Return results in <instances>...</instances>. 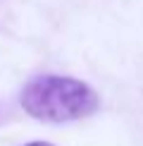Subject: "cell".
<instances>
[{
  "label": "cell",
  "instance_id": "obj_1",
  "mask_svg": "<svg viewBox=\"0 0 143 146\" xmlns=\"http://www.w3.org/2000/svg\"><path fill=\"white\" fill-rule=\"evenodd\" d=\"M19 103L24 113L43 122L81 120L100 108V98L91 84L60 74H43L31 79L22 89Z\"/></svg>",
  "mask_w": 143,
  "mask_h": 146
},
{
  "label": "cell",
  "instance_id": "obj_2",
  "mask_svg": "<svg viewBox=\"0 0 143 146\" xmlns=\"http://www.w3.org/2000/svg\"><path fill=\"white\" fill-rule=\"evenodd\" d=\"M26 146H52V144H48V141H31V144H26Z\"/></svg>",
  "mask_w": 143,
  "mask_h": 146
}]
</instances>
